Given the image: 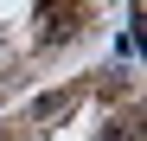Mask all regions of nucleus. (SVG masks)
<instances>
[{
	"mask_svg": "<svg viewBox=\"0 0 147 141\" xmlns=\"http://www.w3.org/2000/svg\"><path fill=\"white\" fill-rule=\"evenodd\" d=\"M109 141H134V122H109Z\"/></svg>",
	"mask_w": 147,
	"mask_h": 141,
	"instance_id": "nucleus-1",
	"label": "nucleus"
}]
</instances>
